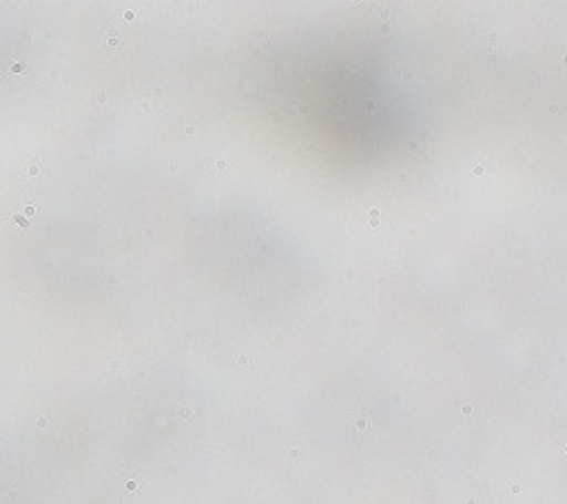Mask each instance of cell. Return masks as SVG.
I'll use <instances>...</instances> for the list:
<instances>
[{
    "mask_svg": "<svg viewBox=\"0 0 567 504\" xmlns=\"http://www.w3.org/2000/svg\"><path fill=\"white\" fill-rule=\"evenodd\" d=\"M370 225H372V227L380 225V209H372V212H370Z\"/></svg>",
    "mask_w": 567,
    "mask_h": 504,
    "instance_id": "6da1fadb",
    "label": "cell"
},
{
    "mask_svg": "<svg viewBox=\"0 0 567 504\" xmlns=\"http://www.w3.org/2000/svg\"><path fill=\"white\" fill-rule=\"evenodd\" d=\"M14 220H17L21 227H30V218H28L25 214H17V216H14Z\"/></svg>",
    "mask_w": 567,
    "mask_h": 504,
    "instance_id": "7a4b0ae2",
    "label": "cell"
},
{
    "mask_svg": "<svg viewBox=\"0 0 567 504\" xmlns=\"http://www.w3.org/2000/svg\"><path fill=\"white\" fill-rule=\"evenodd\" d=\"M291 456H293V460H302V456H305V450H291Z\"/></svg>",
    "mask_w": 567,
    "mask_h": 504,
    "instance_id": "3957f363",
    "label": "cell"
},
{
    "mask_svg": "<svg viewBox=\"0 0 567 504\" xmlns=\"http://www.w3.org/2000/svg\"><path fill=\"white\" fill-rule=\"evenodd\" d=\"M34 212H37V209H34V207H32V205H28V207H25V209H23V214H25V216H28V218H32V216H34Z\"/></svg>",
    "mask_w": 567,
    "mask_h": 504,
    "instance_id": "277c9868",
    "label": "cell"
},
{
    "mask_svg": "<svg viewBox=\"0 0 567 504\" xmlns=\"http://www.w3.org/2000/svg\"><path fill=\"white\" fill-rule=\"evenodd\" d=\"M357 428H359V430H365V428H368V421H365V419H359V421H357Z\"/></svg>",
    "mask_w": 567,
    "mask_h": 504,
    "instance_id": "5b68a950",
    "label": "cell"
},
{
    "mask_svg": "<svg viewBox=\"0 0 567 504\" xmlns=\"http://www.w3.org/2000/svg\"><path fill=\"white\" fill-rule=\"evenodd\" d=\"M45 425H49V419L41 416V419H39V428H45Z\"/></svg>",
    "mask_w": 567,
    "mask_h": 504,
    "instance_id": "8992f818",
    "label": "cell"
},
{
    "mask_svg": "<svg viewBox=\"0 0 567 504\" xmlns=\"http://www.w3.org/2000/svg\"><path fill=\"white\" fill-rule=\"evenodd\" d=\"M239 363H241V366H250V359H248V357H241Z\"/></svg>",
    "mask_w": 567,
    "mask_h": 504,
    "instance_id": "52a82bcc",
    "label": "cell"
},
{
    "mask_svg": "<svg viewBox=\"0 0 567 504\" xmlns=\"http://www.w3.org/2000/svg\"><path fill=\"white\" fill-rule=\"evenodd\" d=\"M127 491H136V482H127Z\"/></svg>",
    "mask_w": 567,
    "mask_h": 504,
    "instance_id": "ba28073f",
    "label": "cell"
}]
</instances>
